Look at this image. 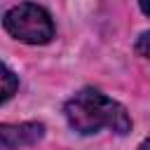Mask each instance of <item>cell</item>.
<instances>
[{
	"mask_svg": "<svg viewBox=\"0 0 150 150\" xmlns=\"http://www.w3.org/2000/svg\"><path fill=\"white\" fill-rule=\"evenodd\" d=\"M63 115L68 124L77 134H96L98 129H110L115 134H129L131 131V117L127 108L110 96H105L98 89H80L73 98L66 101Z\"/></svg>",
	"mask_w": 150,
	"mask_h": 150,
	"instance_id": "obj_1",
	"label": "cell"
},
{
	"mask_svg": "<svg viewBox=\"0 0 150 150\" xmlns=\"http://www.w3.org/2000/svg\"><path fill=\"white\" fill-rule=\"evenodd\" d=\"M2 26L12 38L28 45H47L54 38V21L49 12L33 2L9 7L2 16Z\"/></svg>",
	"mask_w": 150,
	"mask_h": 150,
	"instance_id": "obj_2",
	"label": "cell"
},
{
	"mask_svg": "<svg viewBox=\"0 0 150 150\" xmlns=\"http://www.w3.org/2000/svg\"><path fill=\"white\" fill-rule=\"evenodd\" d=\"M45 136V124L40 122H21V124H2L0 127V148L16 150L23 145H33Z\"/></svg>",
	"mask_w": 150,
	"mask_h": 150,
	"instance_id": "obj_3",
	"label": "cell"
},
{
	"mask_svg": "<svg viewBox=\"0 0 150 150\" xmlns=\"http://www.w3.org/2000/svg\"><path fill=\"white\" fill-rule=\"evenodd\" d=\"M0 80H2V96H0V101L5 103V101H9L12 96H14V91L19 89V80H16V75L2 63V68H0Z\"/></svg>",
	"mask_w": 150,
	"mask_h": 150,
	"instance_id": "obj_4",
	"label": "cell"
},
{
	"mask_svg": "<svg viewBox=\"0 0 150 150\" xmlns=\"http://www.w3.org/2000/svg\"><path fill=\"white\" fill-rule=\"evenodd\" d=\"M136 54L143 59H150V30L141 33V38L136 40Z\"/></svg>",
	"mask_w": 150,
	"mask_h": 150,
	"instance_id": "obj_5",
	"label": "cell"
},
{
	"mask_svg": "<svg viewBox=\"0 0 150 150\" xmlns=\"http://www.w3.org/2000/svg\"><path fill=\"white\" fill-rule=\"evenodd\" d=\"M141 9H143V14L150 16V0H143V2H141Z\"/></svg>",
	"mask_w": 150,
	"mask_h": 150,
	"instance_id": "obj_6",
	"label": "cell"
},
{
	"mask_svg": "<svg viewBox=\"0 0 150 150\" xmlns=\"http://www.w3.org/2000/svg\"><path fill=\"white\" fill-rule=\"evenodd\" d=\"M138 150H150V138H145V141L141 143V148H138Z\"/></svg>",
	"mask_w": 150,
	"mask_h": 150,
	"instance_id": "obj_7",
	"label": "cell"
}]
</instances>
